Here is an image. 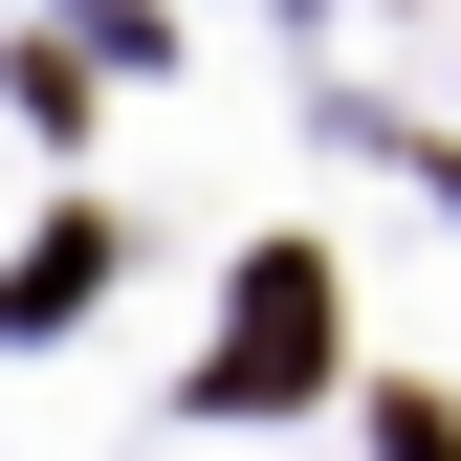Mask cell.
Masks as SVG:
<instances>
[{
    "label": "cell",
    "instance_id": "obj_1",
    "mask_svg": "<svg viewBox=\"0 0 461 461\" xmlns=\"http://www.w3.org/2000/svg\"><path fill=\"white\" fill-rule=\"evenodd\" d=\"M285 395H330V264L308 242H264L242 308H220V352H198V418H285Z\"/></svg>",
    "mask_w": 461,
    "mask_h": 461
},
{
    "label": "cell",
    "instance_id": "obj_2",
    "mask_svg": "<svg viewBox=\"0 0 461 461\" xmlns=\"http://www.w3.org/2000/svg\"><path fill=\"white\" fill-rule=\"evenodd\" d=\"M110 264H132V242H110V220L67 198V220H44L23 264H0V330H88V308H110Z\"/></svg>",
    "mask_w": 461,
    "mask_h": 461
},
{
    "label": "cell",
    "instance_id": "obj_3",
    "mask_svg": "<svg viewBox=\"0 0 461 461\" xmlns=\"http://www.w3.org/2000/svg\"><path fill=\"white\" fill-rule=\"evenodd\" d=\"M374 439H395V461H461V418H439V395H374Z\"/></svg>",
    "mask_w": 461,
    "mask_h": 461
}]
</instances>
